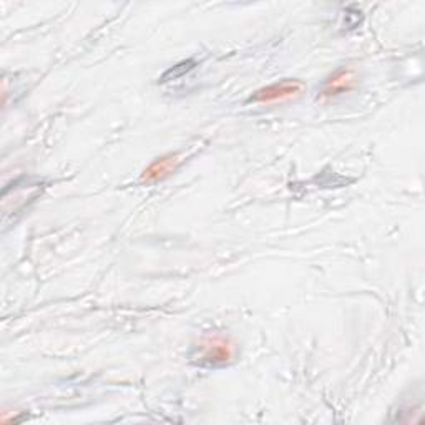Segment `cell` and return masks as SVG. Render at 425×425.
<instances>
[{
    "mask_svg": "<svg viewBox=\"0 0 425 425\" xmlns=\"http://www.w3.org/2000/svg\"><path fill=\"white\" fill-rule=\"evenodd\" d=\"M303 90H304L303 81L284 80V81H279V84H273L266 86V89L258 90L249 100L256 101V104H271V101L293 99V96H298Z\"/></svg>",
    "mask_w": 425,
    "mask_h": 425,
    "instance_id": "1",
    "label": "cell"
},
{
    "mask_svg": "<svg viewBox=\"0 0 425 425\" xmlns=\"http://www.w3.org/2000/svg\"><path fill=\"white\" fill-rule=\"evenodd\" d=\"M176 165H178V160L175 155H166V156L158 158L156 161H153L151 165L148 166L145 171H143L141 181L143 183L160 181V180H163V178H166L168 175H171V173L175 171Z\"/></svg>",
    "mask_w": 425,
    "mask_h": 425,
    "instance_id": "3",
    "label": "cell"
},
{
    "mask_svg": "<svg viewBox=\"0 0 425 425\" xmlns=\"http://www.w3.org/2000/svg\"><path fill=\"white\" fill-rule=\"evenodd\" d=\"M233 356L231 346L223 339H209L203 347V359L208 362H226Z\"/></svg>",
    "mask_w": 425,
    "mask_h": 425,
    "instance_id": "4",
    "label": "cell"
},
{
    "mask_svg": "<svg viewBox=\"0 0 425 425\" xmlns=\"http://www.w3.org/2000/svg\"><path fill=\"white\" fill-rule=\"evenodd\" d=\"M356 85V71L349 69L337 70L329 80L326 81L322 95L324 96H334L344 91H349Z\"/></svg>",
    "mask_w": 425,
    "mask_h": 425,
    "instance_id": "2",
    "label": "cell"
}]
</instances>
